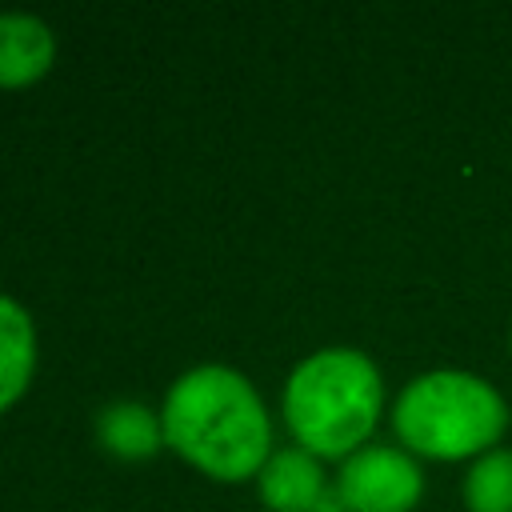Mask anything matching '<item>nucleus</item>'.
Listing matches in <instances>:
<instances>
[{"mask_svg":"<svg viewBox=\"0 0 512 512\" xmlns=\"http://www.w3.org/2000/svg\"><path fill=\"white\" fill-rule=\"evenodd\" d=\"M260 496L272 512H312L324 496V476L312 452L284 448L260 468Z\"/></svg>","mask_w":512,"mask_h":512,"instance_id":"423d86ee","label":"nucleus"},{"mask_svg":"<svg viewBox=\"0 0 512 512\" xmlns=\"http://www.w3.org/2000/svg\"><path fill=\"white\" fill-rule=\"evenodd\" d=\"M56 40L40 16L0 12V88H24L48 72Z\"/></svg>","mask_w":512,"mask_h":512,"instance_id":"39448f33","label":"nucleus"},{"mask_svg":"<svg viewBox=\"0 0 512 512\" xmlns=\"http://www.w3.org/2000/svg\"><path fill=\"white\" fill-rule=\"evenodd\" d=\"M32 368H36L32 320L12 296H0V408H8L28 388Z\"/></svg>","mask_w":512,"mask_h":512,"instance_id":"0eeeda50","label":"nucleus"},{"mask_svg":"<svg viewBox=\"0 0 512 512\" xmlns=\"http://www.w3.org/2000/svg\"><path fill=\"white\" fill-rule=\"evenodd\" d=\"M392 428L404 448L432 460L484 456L508 428V404L488 380L456 368H436L416 376L400 392Z\"/></svg>","mask_w":512,"mask_h":512,"instance_id":"7ed1b4c3","label":"nucleus"},{"mask_svg":"<svg viewBox=\"0 0 512 512\" xmlns=\"http://www.w3.org/2000/svg\"><path fill=\"white\" fill-rule=\"evenodd\" d=\"M160 424L164 440L216 480H244L268 464V412L256 388L224 364L184 372L168 388Z\"/></svg>","mask_w":512,"mask_h":512,"instance_id":"f257e3e1","label":"nucleus"},{"mask_svg":"<svg viewBox=\"0 0 512 512\" xmlns=\"http://www.w3.org/2000/svg\"><path fill=\"white\" fill-rule=\"evenodd\" d=\"M384 404L376 364L356 348H324L296 364L284 388L292 436L312 456H348L368 440Z\"/></svg>","mask_w":512,"mask_h":512,"instance_id":"f03ea898","label":"nucleus"},{"mask_svg":"<svg viewBox=\"0 0 512 512\" xmlns=\"http://www.w3.org/2000/svg\"><path fill=\"white\" fill-rule=\"evenodd\" d=\"M508 348H512V336H508Z\"/></svg>","mask_w":512,"mask_h":512,"instance_id":"9d476101","label":"nucleus"},{"mask_svg":"<svg viewBox=\"0 0 512 512\" xmlns=\"http://www.w3.org/2000/svg\"><path fill=\"white\" fill-rule=\"evenodd\" d=\"M96 432L104 440L108 452L116 456H128V460H144L160 448V436H164V424L144 408V404H132V400H120V404H108L96 420Z\"/></svg>","mask_w":512,"mask_h":512,"instance_id":"6e6552de","label":"nucleus"},{"mask_svg":"<svg viewBox=\"0 0 512 512\" xmlns=\"http://www.w3.org/2000/svg\"><path fill=\"white\" fill-rule=\"evenodd\" d=\"M420 492L424 476L400 448H360L340 468V500L348 512H412Z\"/></svg>","mask_w":512,"mask_h":512,"instance_id":"20e7f679","label":"nucleus"},{"mask_svg":"<svg viewBox=\"0 0 512 512\" xmlns=\"http://www.w3.org/2000/svg\"><path fill=\"white\" fill-rule=\"evenodd\" d=\"M464 504L468 512H512V452L492 448L476 456L464 476Z\"/></svg>","mask_w":512,"mask_h":512,"instance_id":"1a4fd4ad","label":"nucleus"}]
</instances>
